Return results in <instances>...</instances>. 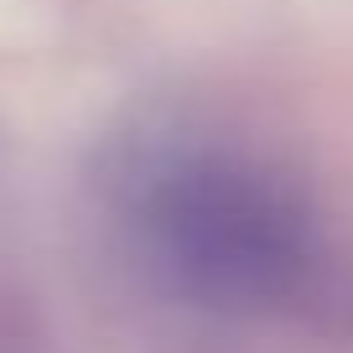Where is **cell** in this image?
<instances>
[{"instance_id": "cell-1", "label": "cell", "mask_w": 353, "mask_h": 353, "mask_svg": "<svg viewBox=\"0 0 353 353\" xmlns=\"http://www.w3.org/2000/svg\"><path fill=\"white\" fill-rule=\"evenodd\" d=\"M145 260L198 301H276L317 260L312 213L276 172L229 151H161L130 176Z\"/></svg>"}]
</instances>
